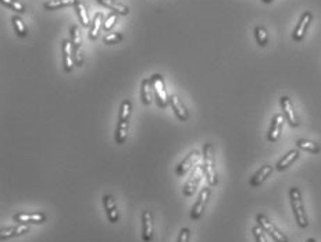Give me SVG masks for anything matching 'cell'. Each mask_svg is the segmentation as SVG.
Listing matches in <instances>:
<instances>
[{"label":"cell","mask_w":321,"mask_h":242,"mask_svg":"<svg viewBox=\"0 0 321 242\" xmlns=\"http://www.w3.org/2000/svg\"><path fill=\"white\" fill-rule=\"evenodd\" d=\"M13 21V25H14V30L17 32L18 37L21 38H25L28 37V28H27V25L24 24V21L20 19L18 16H14L12 19Z\"/></svg>","instance_id":"obj_25"},{"label":"cell","mask_w":321,"mask_h":242,"mask_svg":"<svg viewBox=\"0 0 321 242\" xmlns=\"http://www.w3.org/2000/svg\"><path fill=\"white\" fill-rule=\"evenodd\" d=\"M97 2L100 3L101 6L113 10L116 14H120V16H128L130 14V9L124 6L123 3H120V2H116V0H97Z\"/></svg>","instance_id":"obj_19"},{"label":"cell","mask_w":321,"mask_h":242,"mask_svg":"<svg viewBox=\"0 0 321 242\" xmlns=\"http://www.w3.org/2000/svg\"><path fill=\"white\" fill-rule=\"evenodd\" d=\"M103 206H104V210H106L109 221L112 224L119 223V207H117V203H116V199H114L113 195H104L103 196Z\"/></svg>","instance_id":"obj_8"},{"label":"cell","mask_w":321,"mask_h":242,"mask_svg":"<svg viewBox=\"0 0 321 242\" xmlns=\"http://www.w3.org/2000/svg\"><path fill=\"white\" fill-rule=\"evenodd\" d=\"M280 103L282 113L285 115L286 121L289 123V126H291V127H299L300 121H299V117H297L296 113H295V110H293V104H292L291 99L288 96H282L281 97Z\"/></svg>","instance_id":"obj_7"},{"label":"cell","mask_w":321,"mask_h":242,"mask_svg":"<svg viewBox=\"0 0 321 242\" xmlns=\"http://www.w3.org/2000/svg\"><path fill=\"white\" fill-rule=\"evenodd\" d=\"M256 220H257V224L260 225L263 228V231L264 232H267L268 235L271 236L273 238L274 241L275 242H288V238H286V235L284 234V232H281L275 225H274L270 220L267 218V216L266 214H257V217H256Z\"/></svg>","instance_id":"obj_4"},{"label":"cell","mask_w":321,"mask_h":242,"mask_svg":"<svg viewBox=\"0 0 321 242\" xmlns=\"http://www.w3.org/2000/svg\"><path fill=\"white\" fill-rule=\"evenodd\" d=\"M197 159H199V152L197 151L190 152L189 155H188V156H186V158H185L184 160L178 164V166H177V170H175L177 176L178 177L185 176V174H186V173L193 167V164H195V162H196Z\"/></svg>","instance_id":"obj_14"},{"label":"cell","mask_w":321,"mask_h":242,"mask_svg":"<svg viewBox=\"0 0 321 242\" xmlns=\"http://www.w3.org/2000/svg\"><path fill=\"white\" fill-rule=\"evenodd\" d=\"M128 137V121H119L116 134H114V140L117 145H123Z\"/></svg>","instance_id":"obj_21"},{"label":"cell","mask_w":321,"mask_h":242,"mask_svg":"<svg viewBox=\"0 0 321 242\" xmlns=\"http://www.w3.org/2000/svg\"><path fill=\"white\" fill-rule=\"evenodd\" d=\"M75 10H77L78 17H79L81 23H82V27H89V16H88L86 7H85V5H83L82 2H78L77 5H75Z\"/></svg>","instance_id":"obj_28"},{"label":"cell","mask_w":321,"mask_h":242,"mask_svg":"<svg viewBox=\"0 0 321 242\" xmlns=\"http://www.w3.org/2000/svg\"><path fill=\"white\" fill-rule=\"evenodd\" d=\"M63 66L66 73H71L72 68L75 66L74 60V46L71 41H64L63 42Z\"/></svg>","instance_id":"obj_12"},{"label":"cell","mask_w":321,"mask_h":242,"mask_svg":"<svg viewBox=\"0 0 321 242\" xmlns=\"http://www.w3.org/2000/svg\"><path fill=\"white\" fill-rule=\"evenodd\" d=\"M202 171L204 177L207 178L210 187H214V185L219 184V177H217L216 166H214V148L211 144H204V146H203Z\"/></svg>","instance_id":"obj_2"},{"label":"cell","mask_w":321,"mask_h":242,"mask_svg":"<svg viewBox=\"0 0 321 242\" xmlns=\"http://www.w3.org/2000/svg\"><path fill=\"white\" fill-rule=\"evenodd\" d=\"M252 232H253V236H255L256 242H267L266 239V235H264V231L260 225H256L252 228Z\"/></svg>","instance_id":"obj_32"},{"label":"cell","mask_w":321,"mask_h":242,"mask_svg":"<svg viewBox=\"0 0 321 242\" xmlns=\"http://www.w3.org/2000/svg\"><path fill=\"white\" fill-rule=\"evenodd\" d=\"M170 106H171V109L174 110V113H175V115H177V118L179 121H186L189 118L188 110H186V107L182 104L181 99L177 95H171L170 96Z\"/></svg>","instance_id":"obj_15"},{"label":"cell","mask_w":321,"mask_h":242,"mask_svg":"<svg viewBox=\"0 0 321 242\" xmlns=\"http://www.w3.org/2000/svg\"><path fill=\"white\" fill-rule=\"evenodd\" d=\"M282 127H284V117H282V114H275L273 117V120H271V126H270V130H268L267 134V140L271 144L280 140Z\"/></svg>","instance_id":"obj_10"},{"label":"cell","mask_w":321,"mask_h":242,"mask_svg":"<svg viewBox=\"0 0 321 242\" xmlns=\"http://www.w3.org/2000/svg\"><path fill=\"white\" fill-rule=\"evenodd\" d=\"M197 170H199V167H195V169H193V176H192V178H190L189 181L185 184V187L182 188V194H184L185 196H192V195L195 194V191H196L197 185H199V182H200V178H202L200 174L197 173Z\"/></svg>","instance_id":"obj_18"},{"label":"cell","mask_w":321,"mask_h":242,"mask_svg":"<svg viewBox=\"0 0 321 242\" xmlns=\"http://www.w3.org/2000/svg\"><path fill=\"white\" fill-rule=\"evenodd\" d=\"M0 2H2V5H5L9 9H12L13 12L18 13V14H23L27 10V7L21 2H18V0H0Z\"/></svg>","instance_id":"obj_29"},{"label":"cell","mask_w":321,"mask_h":242,"mask_svg":"<svg viewBox=\"0 0 321 242\" xmlns=\"http://www.w3.org/2000/svg\"><path fill=\"white\" fill-rule=\"evenodd\" d=\"M123 35L119 34V32H112V34H109L107 37H104L103 39V42L106 43V45H116V43H120L123 41Z\"/></svg>","instance_id":"obj_31"},{"label":"cell","mask_w":321,"mask_h":242,"mask_svg":"<svg viewBox=\"0 0 321 242\" xmlns=\"http://www.w3.org/2000/svg\"><path fill=\"white\" fill-rule=\"evenodd\" d=\"M70 35H71V43L74 49L81 48V32H79V27L74 25L70 28Z\"/></svg>","instance_id":"obj_30"},{"label":"cell","mask_w":321,"mask_h":242,"mask_svg":"<svg viewBox=\"0 0 321 242\" xmlns=\"http://www.w3.org/2000/svg\"><path fill=\"white\" fill-rule=\"evenodd\" d=\"M189 238H190L189 228H182V230L179 231V235L177 242H189Z\"/></svg>","instance_id":"obj_35"},{"label":"cell","mask_w":321,"mask_h":242,"mask_svg":"<svg viewBox=\"0 0 321 242\" xmlns=\"http://www.w3.org/2000/svg\"><path fill=\"white\" fill-rule=\"evenodd\" d=\"M273 0H263V3H271Z\"/></svg>","instance_id":"obj_37"},{"label":"cell","mask_w":321,"mask_h":242,"mask_svg":"<svg viewBox=\"0 0 321 242\" xmlns=\"http://www.w3.org/2000/svg\"><path fill=\"white\" fill-rule=\"evenodd\" d=\"M306 242H315V239H314V238H309V239H307Z\"/></svg>","instance_id":"obj_36"},{"label":"cell","mask_w":321,"mask_h":242,"mask_svg":"<svg viewBox=\"0 0 321 242\" xmlns=\"http://www.w3.org/2000/svg\"><path fill=\"white\" fill-rule=\"evenodd\" d=\"M132 110V103L131 100L125 99L121 103V107H120V114H119V121H128L130 120V115H131Z\"/></svg>","instance_id":"obj_26"},{"label":"cell","mask_w":321,"mask_h":242,"mask_svg":"<svg viewBox=\"0 0 321 242\" xmlns=\"http://www.w3.org/2000/svg\"><path fill=\"white\" fill-rule=\"evenodd\" d=\"M289 199H291L292 210H293V216H295L297 225L300 228H306L309 225V218H307V213L304 210L303 199H302V194H300L299 188L293 187L289 189Z\"/></svg>","instance_id":"obj_1"},{"label":"cell","mask_w":321,"mask_h":242,"mask_svg":"<svg viewBox=\"0 0 321 242\" xmlns=\"http://www.w3.org/2000/svg\"><path fill=\"white\" fill-rule=\"evenodd\" d=\"M210 194H211L210 188H203L202 192L199 195V198H197L196 203L193 205L192 212H190V218H192L193 221H196V220H199V218L202 217L203 212H204V209H206V205H207L208 198H210Z\"/></svg>","instance_id":"obj_5"},{"label":"cell","mask_w":321,"mask_h":242,"mask_svg":"<svg viewBox=\"0 0 321 242\" xmlns=\"http://www.w3.org/2000/svg\"><path fill=\"white\" fill-rule=\"evenodd\" d=\"M274 167L273 166H270V164H264L263 167H260V170L256 173L255 176L250 178V187L252 188H257L262 185L263 182L267 180L268 177L271 176V173H273Z\"/></svg>","instance_id":"obj_13"},{"label":"cell","mask_w":321,"mask_h":242,"mask_svg":"<svg viewBox=\"0 0 321 242\" xmlns=\"http://www.w3.org/2000/svg\"><path fill=\"white\" fill-rule=\"evenodd\" d=\"M78 2L79 0H49L43 5V7L46 10H59V9H63V7L75 6Z\"/></svg>","instance_id":"obj_22"},{"label":"cell","mask_w":321,"mask_h":242,"mask_svg":"<svg viewBox=\"0 0 321 242\" xmlns=\"http://www.w3.org/2000/svg\"><path fill=\"white\" fill-rule=\"evenodd\" d=\"M152 85H153V91H155V99L157 102V106L160 109H166L167 106L170 104V96L167 95L166 91V84H164V78L160 74H155L152 78Z\"/></svg>","instance_id":"obj_3"},{"label":"cell","mask_w":321,"mask_h":242,"mask_svg":"<svg viewBox=\"0 0 321 242\" xmlns=\"http://www.w3.org/2000/svg\"><path fill=\"white\" fill-rule=\"evenodd\" d=\"M141 97H142V102L149 106L153 97H155V91H153V85H152V81L150 79H143L142 85H141Z\"/></svg>","instance_id":"obj_17"},{"label":"cell","mask_w":321,"mask_h":242,"mask_svg":"<svg viewBox=\"0 0 321 242\" xmlns=\"http://www.w3.org/2000/svg\"><path fill=\"white\" fill-rule=\"evenodd\" d=\"M299 155H300V153H299L297 149H293V151L288 152L285 156H284V158L281 159L280 162L277 163L275 169L278 170V171H282V170L288 169V167H289V166H291V164L293 163L297 158H299Z\"/></svg>","instance_id":"obj_20"},{"label":"cell","mask_w":321,"mask_h":242,"mask_svg":"<svg viewBox=\"0 0 321 242\" xmlns=\"http://www.w3.org/2000/svg\"><path fill=\"white\" fill-rule=\"evenodd\" d=\"M142 225L143 242H152V239H153V231H155V223H153V213L150 212V210H143Z\"/></svg>","instance_id":"obj_9"},{"label":"cell","mask_w":321,"mask_h":242,"mask_svg":"<svg viewBox=\"0 0 321 242\" xmlns=\"http://www.w3.org/2000/svg\"><path fill=\"white\" fill-rule=\"evenodd\" d=\"M103 24H104V21H103V14L97 13L95 16V19H93V21H92V25H90V39H96V38L99 37V32H100V30L103 28Z\"/></svg>","instance_id":"obj_23"},{"label":"cell","mask_w":321,"mask_h":242,"mask_svg":"<svg viewBox=\"0 0 321 242\" xmlns=\"http://www.w3.org/2000/svg\"><path fill=\"white\" fill-rule=\"evenodd\" d=\"M116 21H117V14L113 13V14H110L107 20L104 21V24H103V30L104 31H112L113 30L114 24H116Z\"/></svg>","instance_id":"obj_33"},{"label":"cell","mask_w":321,"mask_h":242,"mask_svg":"<svg viewBox=\"0 0 321 242\" xmlns=\"http://www.w3.org/2000/svg\"><path fill=\"white\" fill-rule=\"evenodd\" d=\"M14 221H17L18 224H25V225H30V224H41L46 221V214L42 212H35V213H17L14 214L13 217Z\"/></svg>","instance_id":"obj_6"},{"label":"cell","mask_w":321,"mask_h":242,"mask_svg":"<svg viewBox=\"0 0 321 242\" xmlns=\"http://www.w3.org/2000/svg\"><path fill=\"white\" fill-rule=\"evenodd\" d=\"M30 232V227L25 225V224H18L16 227H9V228H3L0 231V239L5 241V239H9V238H13V236L23 235V234H27Z\"/></svg>","instance_id":"obj_16"},{"label":"cell","mask_w":321,"mask_h":242,"mask_svg":"<svg viewBox=\"0 0 321 242\" xmlns=\"http://www.w3.org/2000/svg\"><path fill=\"white\" fill-rule=\"evenodd\" d=\"M311 20H313V14L310 12H306L302 16V19L299 21V24L296 25V28L293 31V41H296V42H300L302 39L304 38V34L307 32V28H309L310 23H311Z\"/></svg>","instance_id":"obj_11"},{"label":"cell","mask_w":321,"mask_h":242,"mask_svg":"<svg viewBox=\"0 0 321 242\" xmlns=\"http://www.w3.org/2000/svg\"><path fill=\"white\" fill-rule=\"evenodd\" d=\"M296 146L299 149L302 151L310 152V153H320L321 148L314 142H311L309 140H297L296 141Z\"/></svg>","instance_id":"obj_24"},{"label":"cell","mask_w":321,"mask_h":242,"mask_svg":"<svg viewBox=\"0 0 321 242\" xmlns=\"http://www.w3.org/2000/svg\"><path fill=\"white\" fill-rule=\"evenodd\" d=\"M74 60H75V66L78 67L83 66V55H82V49L81 48L74 49Z\"/></svg>","instance_id":"obj_34"},{"label":"cell","mask_w":321,"mask_h":242,"mask_svg":"<svg viewBox=\"0 0 321 242\" xmlns=\"http://www.w3.org/2000/svg\"><path fill=\"white\" fill-rule=\"evenodd\" d=\"M255 37H256V41L259 43V46H267L268 43V34L267 31L264 27H260V25H257L255 28Z\"/></svg>","instance_id":"obj_27"}]
</instances>
